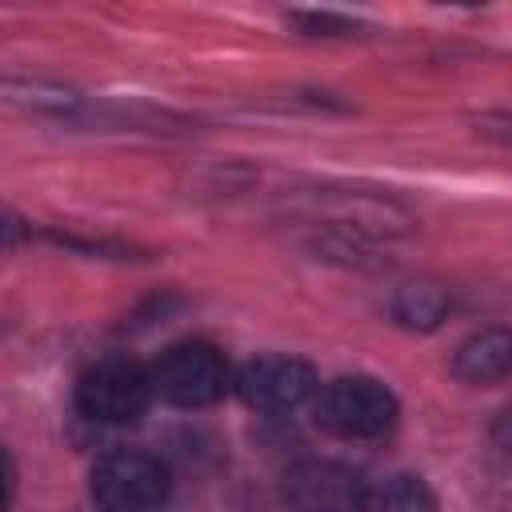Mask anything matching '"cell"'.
<instances>
[{"mask_svg": "<svg viewBox=\"0 0 512 512\" xmlns=\"http://www.w3.org/2000/svg\"><path fill=\"white\" fill-rule=\"evenodd\" d=\"M396 396L372 376H340L316 392V424L340 440H376L396 424Z\"/></svg>", "mask_w": 512, "mask_h": 512, "instance_id": "6da1fadb", "label": "cell"}, {"mask_svg": "<svg viewBox=\"0 0 512 512\" xmlns=\"http://www.w3.org/2000/svg\"><path fill=\"white\" fill-rule=\"evenodd\" d=\"M92 500L104 512H152L168 500V468L152 452H112L92 468Z\"/></svg>", "mask_w": 512, "mask_h": 512, "instance_id": "7a4b0ae2", "label": "cell"}, {"mask_svg": "<svg viewBox=\"0 0 512 512\" xmlns=\"http://www.w3.org/2000/svg\"><path fill=\"white\" fill-rule=\"evenodd\" d=\"M228 384H232V376H228L224 356L212 344H200V340L168 348L160 356V364L152 368L156 396H164L168 404H180V408L216 404L228 392Z\"/></svg>", "mask_w": 512, "mask_h": 512, "instance_id": "3957f363", "label": "cell"}, {"mask_svg": "<svg viewBox=\"0 0 512 512\" xmlns=\"http://www.w3.org/2000/svg\"><path fill=\"white\" fill-rule=\"evenodd\" d=\"M152 376L132 360H100L76 384V408L96 424H132L152 400Z\"/></svg>", "mask_w": 512, "mask_h": 512, "instance_id": "277c9868", "label": "cell"}, {"mask_svg": "<svg viewBox=\"0 0 512 512\" xmlns=\"http://www.w3.org/2000/svg\"><path fill=\"white\" fill-rule=\"evenodd\" d=\"M236 392L256 412H292L316 392V372L296 356H256L240 368Z\"/></svg>", "mask_w": 512, "mask_h": 512, "instance_id": "5b68a950", "label": "cell"}, {"mask_svg": "<svg viewBox=\"0 0 512 512\" xmlns=\"http://www.w3.org/2000/svg\"><path fill=\"white\" fill-rule=\"evenodd\" d=\"M452 372L464 384H500L512 376V328H480L452 352Z\"/></svg>", "mask_w": 512, "mask_h": 512, "instance_id": "8992f818", "label": "cell"}, {"mask_svg": "<svg viewBox=\"0 0 512 512\" xmlns=\"http://www.w3.org/2000/svg\"><path fill=\"white\" fill-rule=\"evenodd\" d=\"M292 484H296V504L308 512H348L360 504V492H364V488H356V480L348 472L328 468V464L300 472Z\"/></svg>", "mask_w": 512, "mask_h": 512, "instance_id": "52a82bcc", "label": "cell"}, {"mask_svg": "<svg viewBox=\"0 0 512 512\" xmlns=\"http://www.w3.org/2000/svg\"><path fill=\"white\" fill-rule=\"evenodd\" d=\"M360 512H436V496L420 476H388L360 492Z\"/></svg>", "mask_w": 512, "mask_h": 512, "instance_id": "ba28073f", "label": "cell"}, {"mask_svg": "<svg viewBox=\"0 0 512 512\" xmlns=\"http://www.w3.org/2000/svg\"><path fill=\"white\" fill-rule=\"evenodd\" d=\"M448 312V292L428 284V280H416V284H404L392 300V316L408 328H436Z\"/></svg>", "mask_w": 512, "mask_h": 512, "instance_id": "9c48e42d", "label": "cell"}, {"mask_svg": "<svg viewBox=\"0 0 512 512\" xmlns=\"http://www.w3.org/2000/svg\"><path fill=\"white\" fill-rule=\"evenodd\" d=\"M292 20H296L304 32H312V36H344V32L356 28V20L332 16V12H292Z\"/></svg>", "mask_w": 512, "mask_h": 512, "instance_id": "30bf717a", "label": "cell"}, {"mask_svg": "<svg viewBox=\"0 0 512 512\" xmlns=\"http://www.w3.org/2000/svg\"><path fill=\"white\" fill-rule=\"evenodd\" d=\"M496 440H504V444L512 448V408L500 416V424H496Z\"/></svg>", "mask_w": 512, "mask_h": 512, "instance_id": "8fae6325", "label": "cell"}]
</instances>
